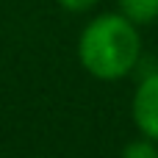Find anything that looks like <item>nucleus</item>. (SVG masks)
<instances>
[{
    "label": "nucleus",
    "mask_w": 158,
    "mask_h": 158,
    "mask_svg": "<svg viewBox=\"0 0 158 158\" xmlns=\"http://www.w3.org/2000/svg\"><path fill=\"white\" fill-rule=\"evenodd\" d=\"M119 158H158V142L147 139V136H139V139H133L122 147Z\"/></svg>",
    "instance_id": "4"
},
{
    "label": "nucleus",
    "mask_w": 158,
    "mask_h": 158,
    "mask_svg": "<svg viewBox=\"0 0 158 158\" xmlns=\"http://www.w3.org/2000/svg\"><path fill=\"white\" fill-rule=\"evenodd\" d=\"M131 117L142 136L158 142V72H150L139 81L131 100Z\"/></svg>",
    "instance_id": "2"
},
{
    "label": "nucleus",
    "mask_w": 158,
    "mask_h": 158,
    "mask_svg": "<svg viewBox=\"0 0 158 158\" xmlns=\"http://www.w3.org/2000/svg\"><path fill=\"white\" fill-rule=\"evenodd\" d=\"M119 14H125L136 25H150L158 19V0H117Z\"/></svg>",
    "instance_id": "3"
},
{
    "label": "nucleus",
    "mask_w": 158,
    "mask_h": 158,
    "mask_svg": "<svg viewBox=\"0 0 158 158\" xmlns=\"http://www.w3.org/2000/svg\"><path fill=\"white\" fill-rule=\"evenodd\" d=\"M142 58V33L119 11L94 17L78 36V61L97 81H122Z\"/></svg>",
    "instance_id": "1"
},
{
    "label": "nucleus",
    "mask_w": 158,
    "mask_h": 158,
    "mask_svg": "<svg viewBox=\"0 0 158 158\" xmlns=\"http://www.w3.org/2000/svg\"><path fill=\"white\" fill-rule=\"evenodd\" d=\"M64 11H72V14H83V11H89V8H94L97 6V0H56Z\"/></svg>",
    "instance_id": "5"
}]
</instances>
